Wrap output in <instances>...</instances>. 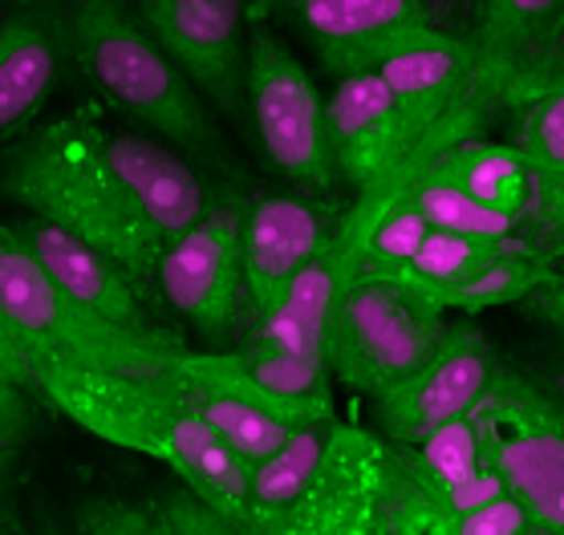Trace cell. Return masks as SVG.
Masks as SVG:
<instances>
[{"label":"cell","mask_w":564,"mask_h":535,"mask_svg":"<svg viewBox=\"0 0 564 535\" xmlns=\"http://www.w3.org/2000/svg\"><path fill=\"white\" fill-rule=\"evenodd\" d=\"M564 13V0H484L479 4V74L508 94L512 77L536 50H544L549 33Z\"/></svg>","instance_id":"17"},{"label":"cell","mask_w":564,"mask_h":535,"mask_svg":"<svg viewBox=\"0 0 564 535\" xmlns=\"http://www.w3.org/2000/svg\"><path fill=\"white\" fill-rule=\"evenodd\" d=\"M552 260L540 248L516 231L508 240L488 252L479 264L463 276L459 284H451L447 293H438V301L447 305V313H484V308H500V305H520L540 281H549Z\"/></svg>","instance_id":"18"},{"label":"cell","mask_w":564,"mask_h":535,"mask_svg":"<svg viewBox=\"0 0 564 535\" xmlns=\"http://www.w3.org/2000/svg\"><path fill=\"white\" fill-rule=\"evenodd\" d=\"M556 397H561V406H564V373H561V385H556Z\"/></svg>","instance_id":"29"},{"label":"cell","mask_w":564,"mask_h":535,"mask_svg":"<svg viewBox=\"0 0 564 535\" xmlns=\"http://www.w3.org/2000/svg\"><path fill=\"white\" fill-rule=\"evenodd\" d=\"M503 240H508V236H503ZM503 240H484V236H463V231L431 228L411 260L386 268V272H378V276H394V281L419 284V288L438 296V293H447L451 284H459L463 276H467L488 252H496Z\"/></svg>","instance_id":"20"},{"label":"cell","mask_w":564,"mask_h":535,"mask_svg":"<svg viewBox=\"0 0 564 535\" xmlns=\"http://www.w3.org/2000/svg\"><path fill=\"white\" fill-rule=\"evenodd\" d=\"M245 199L224 192L192 228L180 231L154 264L151 288L163 313H180L204 341L219 345L245 320V268H240Z\"/></svg>","instance_id":"9"},{"label":"cell","mask_w":564,"mask_h":535,"mask_svg":"<svg viewBox=\"0 0 564 535\" xmlns=\"http://www.w3.org/2000/svg\"><path fill=\"white\" fill-rule=\"evenodd\" d=\"M57 77L53 33L29 17L0 25V139H9L37 114Z\"/></svg>","instance_id":"16"},{"label":"cell","mask_w":564,"mask_h":535,"mask_svg":"<svg viewBox=\"0 0 564 535\" xmlns=\"http://www.w3.org/2000/svg\"><path fill=\"white\" fill-rule=\"evenodd\" d=\"M334 77L358 53L414 25H431V0H276Z\"/></svg>","instance_id":"14"},{"label":"cell","mask_w":564,"mask_h":535,"mask_svg":"<svg viewBox=\"0 0 564 535\" xmlns=\"http://www.w3.org/2000/svg\"><path fill=\"white\" fill-rule=\"evenodd\" d=\"M334 207L305 195L269 192L245 204L240 219V268H245V320H260L293 276L329 243L337 228Z\"/></svg>","instance_id":"12"},{"label":"cell","mask_w":564,"mask_h":535,"mask_svg":"<svg viewBox=\"0 0 564 535\" xmlns=\"http://www.w3.org/2000/svg\"><path fill=\"white\" fill-rule=\"evenodd\" d=\"M496 349L488 332L471 320V313L459 320H447L438 345L423 357V365L406 373L394 390L373 397L382 434L390 443H423L426 434L443 422L459 418L479 402L496 373Z\"/></svg>","instance_id":"11"},{"label":"cell","mask_w":564,"mask_h":535,"mask_svg":"<svg viewBox=\"0 0 564 535\" xmlns=\"http://www.w3.org/2000/svg\"><path fill=\"white\" fill-rule=\"evenodd\" d=\"M29 394H37L45 406L106 443L163 459L183 483L195 487L245 527L252 467L159 373L134 378V373L69 365V361H33Z\"/></svg>","instance_id":"2"},{"label":"cell","mask_w":564,"mask_h":535,"mask_svg":"<svg viewBox=\"0 0 564 535\" xmlns=\"http://www.w3.org/2000/svg\"><path fill=\"white\" fill-rule=\"evenodd\" d=\"M540 65L549 69H564V21H556V29L549 33L544 50H540Z\"/></svg>","instance_id":"26"},{"label":"cell","mask_w":564,"mask_h":535,"mask_svg":"<svg viewBox=\"0 0 564 535\" xmlns=\"http://www.w3.org/2000/svg\"><path fill=\"white\" fill-rule=\"evenodd\" d=\"M65 29L82 74L102 89L115 110L171 142L192 163L245 178L207 98L151 37V29L127 13L122 0H74Z\"/></svg>","instance_id":"4"},{"label":"cell","mask_w":564,"mask_h":535,"mask_svg":"<svg viewBox=\"0 0 564 535\" xmlns=\"http://www.w3.org/2000/svg\"><path fill=\"white\" fill-rule=\"evenodd\" d=\"M451 535H540V523L516 491H500L479 507L463 511Z\"/></svg>","instance_id":"22"},{"label":"cell","mask_w":564,"mask_h":535,"mask_svg":"<svg viewBox=\"0 0 564 535\" xmlns=\"http://www.w3.org/2000/svg\"><path fill=\"white\" fill-rule=\"evenodd\" d=\"M0 192L98 243L151 288L163 248L192 228L224 187L171 142L118 130L94 110H74L17 142L0 166Z\"/></svg>","instance_id":"1"},{"label":"cell","mask_w":564,"mask_h":535,"mask_svg":"<svg viewBox=\"0 0 564 535\" xmlns=\"http://www.w3.org/2000/svg\"><path fill=\"white\" fill-rule=\"evenodd\" d=\"M0 313L33 361H69L147 378L187 345L180 332H139L77 305L45 276L13 223H0Z\"/></svg>","instance_id":"5"},{"label":"cell","mask_w":564,"mask_h":535,"mask_svg":"<svg viewBox=\"0 0 564 535\" xmlns=\"http://www.w3.org/2000/svg\"><path fill=\"white\" fill-rule=\"evenodd\" d=\"M29 422H33V410H29L25 385L0 382V450L13 455V446L25 438Z\"/></svg>","instance_id":"23"},{"label":"cell","mask_w":564,"mask_h":535,"mask_svg":"<svg viewBox=\"0 0 564 535\" xmlns=\"http://www.w3.org/2000/svg\"><path fill=\"white\" fill-rule=\"evenodd\" d=\"M248 122L264 163L308 195L334 192V163L325 142V98L308 69L269 25L248 41Z\"/></svg>","instance_id":"8"},{"label":"cell","mask_w":564,"mask_h":535,"mask_svg":"<svg viewBox=\"0 0 564 535\" xmlns=\"http://www.w3.org/2000/svg\"><path fill=\"white\" fill-rule=\"evenodd\" d=\"M552 268H556V272H564V252L556 255V260H552Z\"/></svg>","instance_id":"28"},{"label":"cell","mask_w":564,"mask_h":535,"mask_svg":"<svg viewBox=\"0 0 564 535\" xmlns=\"http://www.w3.org/2000/svg\"><path fill=\"white\" fill-rule=\"evenodd\" d=\"M520 236L549 260L564 252V171H532V195L520 216Z\"/></svg>","instance_id":"21"},{"label":"cell","mask_w":564,"mask_h":535,"mask_svg":"<svg viewBox=\"0 0 564 535\" xmlns=\"http://www.w3.org/2000/svg\"><path fill=\"white\" fill-rule=\"evenodd\" d=\"M484 455L524 499L540 535H564V406L520 370L496 365L475 402Z\"/></svg>","instance_id":"7"},{"label":"cell","mask_w":564,"mask_h":535,"mask_svg":"<svg viewBox=\"0 0 564 535\" xmlns=\"http://www.w3.org/2000/svg\"><path fill=\"white\" fill-rule=\"evenodd\" d=\"M17 236L25 240V248L37 255V264L45 268L57 288L74 296L77 305L94 308L102 317L127 325L139 332H175L163 320V308L151 296V288L130 272L122 260H115L110 252H102L98 243L82 240L77 231L62 228L45 216H21V223H13Z\"/></svg>","instance_id":"13"},{"label":"cell","mask_w":564,"mask_h":535,"mask_svg":"<svg viewBox=\"0 0 564 535\" xmlns=\"http://www.w3.org/2000/svg\"><path fill=\"white\" fill-rule=\"evenodd\" d=\"M443 329L447 305L435 293L394 276H354L329 313L325 361L337 382L378 397L423 365Z\"/></svg>","instance_id":"6"},{"label":"cell","mask_w":564,"mask_h":535,"mask_svg":"<svg viewBox=\"0 0 564 535\" xmlns=\"http://www.w3.org/2000/svg\"><path fill=\"white\" fill-rule=\"evenodd\" d=\"M139 21L219 114L245 122V0H139Z\"/></svg>","instance_id":"10"},{"label":"cell","mask_w":564,"mask_h":535,"mask_svg":"<svg viewBox=\"0 0 564 535\" xmlns=\"http://www.w3.org/2000/svg\"><path fill=\"white\" fill-rule=\"evenodd\" d=\"M516 151L532 171H564V69L532 65L508 86Z\"/></svg>","instance_id":"19"},{"label":"cell","mask_w":564,"mask_h":535,"mask_svg":"<svg viewBox=\"0 0 564 535\" xmlns=\"http://www.w3.org/2000/svg\"><path fill=\"white\" fill-rule=\"evenodd\" d=\"M423 171L447 178L484 207L516 219L524 216L528 195H532V166L516 146H503V142L463 139L431 159Z\"/></svg>","instance_id":"15"},{"label":"cell","mask_w":564,"mask_h":535,"mask_svg":"<svg viewBox=\"0 0 564 535\" xmlns=\"http://www.w3.org/2000/svg\"><path fill=\"white\" fill-rule=\"evenodd\" d=\"M4 467H9V450H0V479H4Z\"/></svg>","instance_id":"27"},{"label":"cell","mask_w":564,"mask_h":535,"mask_svg":"<svg viewBox=\"0 0 564 535\" xmlns=\"http://www.w3.org/2000/svg\"><path fill=\"white\" fill-rule=\"evenodd\" d=\"M561 21H564V13H561Z\"/></svg>","instance_id":"30"},{"label":"cell","mask_w":564,"mask_h":535,"mask_svg":"<svg viewBox=\"0 0 564 535\" xmlns=\"http://www.w3.org/2000/svg\"><path fill=\"white\" fill-rule=\"evenodd\" d=\"M520 305H524L536 320H544L549 329L564 332V272H552L549 281H540Z\"/></svg>","instance_id":"24"},{"label":"cell","mask_w":564,"mask_h":535,"mask_svg":"<svg viewBox=\"0 0 564 535\" xmlns=\"http://www.w3.org/2000/svg\"><path fill=\"white\" fill-rule=\"evenodd\" d=\"M390 479V438L337 414L301 422L269 459L252 462L248 535H373Z\"/></svg>","instance_id":"3"},{"label":"cell","mask_w":564,"mask_h":535,"mask_svg":"<svg viewBox=\"0 0 564 535\" xmlns=\"http://www.w3.org/2000/svg\"><path fill=\"white\" fill-rule=\"evenodd\" d=\"M0 382H17V385H25V390H29V382H33V357H29L25 345L13 337L4 313H0Z\"/></svg>","instance_id":"25"}]
</instances>
